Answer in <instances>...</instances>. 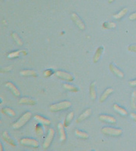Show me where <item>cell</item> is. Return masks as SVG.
<instances>
[{
  "label": "cell",
  "instance_id": "603a6c76",
  "mask_svg": "<svg viewBox=\"0 0 136 151\" xmlns=\"http://www.w3.org/2000/svg\"><path fill=\"white\" fill-rule=\"evenodd\" d=\"M127 12H128L127 8H123V9H121L118 13L113 14V18H114V19H120V18H122V17L125 16V14H127Z\"/></svg>",
  "mask_w": 136,
  "mask_h": 151
},
{
  "label": "cell",
  "instance_id": "484cf974",
  "mask_svg": "<svg viewBox=\"0 0 136 151\" xmlns=\"http://www.w3.org/2000/svg\"><path fill=\"white\" fill-rule=\"evenodd\" d=\"M11 37H12V39L14 40V42L17 43V45H18V46H22V45H23V42H22L21 39L20 38V37L18 36V34H17V33L15 32L11 33Z\"/></svg>",
  "mask_w": 136,
  "mask_h": 151
},
{
  "label": "cell",
  "instance_id": "52a82bcc",
  "mask_svg": "<svg viewBox=\"0 0 136 151\" xmlns=\"http://www.w3.org/2000/svg\"><path fill=\"white\" fill-rule=\"evenodd\" d=\"M70 17H71V20H72L73 22H74V24L77 26L78 28L80 29L81 30H85V24H84V22L82 21L81 18L79 17V15H78L77 14H76V13H72Z\"/></svg>",
  "mask_w": 136,
  "mask_h": 151
},
{
  "label": "cell",
  "instance_id": "f1b7e54d",
  "mask_svg": "<svg viewBox=\"0 0 136 151\" xmlns=\"http://www.w3.org/2000/svg\"><path fill=\"white\" fill-rule=\"evenodd\" d=\"M102 27L104 29H114L117 27V24L114 22H105L103 23Z\"/></svg>",
  "mask_w": 136,
  "mask_h": 151
},
{
  "label": "cell",
  "instance_id": "60d3db41",
  "mask_svg": "<svg viewBox=\"0 0 136 151\" xmlns=\"http://www.w3.org/2000/svg\"><path fill=\"white\" fill-rule=\"evenodd\" d=\"M1 1H3V0H1Z\"/></svg>",
  "mask_w": 136,
  "mask_h": 151
},
{
  "label": "cell",
  "instance_id": "ffe728a7",
  "mask_svg": "<svg viewBox=\"0 0 136 151\" xmlns=\"http://www.w3.org/2000/svg\"><path fill=\"white\" fill-rule=\"evenodd\" d=\"M113 108L116 112H118V113L120 114V115H122V116H125L128 115L127 111L125 110L124 108H122V107L120 106H119L118 104H117V103H114V104H113Z\"/></svg>",
  "mask_w": 136,
  "mask_h": 151
},
{
  "label": "cell",
  "instance_id": "4fadbf2b",
  "mask_svg": "<svg viewBox=\"0 0 136 151\" xmlns=\"http://www.w3.org/2000/svg\"><path fill=\"white\" fill-rule=\"evenodd\" d=\"M104 46H99L98 48L96 50L93 56L94 63H97V62L99 61V59H101V55H103V52H104Z\"/></svg>",
  "mask_w": 136,
  "mask_h": 151
},
{
  "label": "cell",
  "instance_id": "d6986e66",
  "mask_svg": "<svg viewBox=\"0 0 136 151\" xmlns=\"http://www.w3.org/2000/svg\"><path fill=\"white\" fill-rule=\"evenodd\" d=\"M20 75L24 77H37V73L34 70L26 69L20 71Z\"/></svg>",
  "mask_w": 136,
  "mask_h": 151
},
{
  "label": "cell",
  "instance_id": "9c48e42d",
  "mask_svg": "<svg viewBox=\"0 0 136 151\" xmlns=\"http://www.w3.org/2000/svg\"><path fill=\"white\" fill-rule=\"evenodd\" d=\"M98 119L100 121L103 122L110 123V124H115L117 122V119L113 116H109V115H100L98 116Z\"/></svg>",
  "mask_w": 136,
  "mask_h": 151
},
{
  "label": "cell",
  "instance_id": "d4e9b609",
  "mask_svg": "<svg viewBox=\"0 0 136 151\" xmlns=\"http://www.w3.org/2000/svg\"><path fill=\"white\" fill-rule=\"evenodd\" d=\"M62 86H63V87H64V89L67 90V91H70V92L76 93L79 91V89H78L76 86L71 85V84H63V85Z\"/></svg>",
  "mask_w": 136,
  "mask_h": 151
},
{
  "label": "cell",
  "instance_id": "ba28073f",
  "mask_svg": "<svg viewBox=\"0 0 136 151\" xmlns=\"http://www.w3.org/2000/svg\"><path fill=\"white\" fill-rule=\"evenodd\" d=\"M109 69H110V71L113 73V75H115L116 76H117L118 78H124V73L122 72V71H121L120 68H118L117 66L114 65L113 63H110V64Z\"/></svg>",
  "mask_w": 136,
  "mask_h": 151
},
{
  "label": "cell",
  "instance_id": "e575fe53",
  "mask_svg": "<svg viewBox=\"0 0 136 151\" xmlns=\"http://www.w3.org/2000/svg\"><path fill=\"white\" fill-rule=\"evenodd\" d=\"M129 116H130L131 119H132L133 121L136 123V114L135 113V112H131V113L129 114Z\"/></svg>",
  "mask_w": 136,
  "mask_h": 151
},
{
  "label": "cell",
  "instance_id": "f546056e",
  "mask_svg": "<svg viewBox=\"0 0 136 151\" xmlns=\"http://www.w3.org/2000/svg\"><path fill=\"white\" fill-rule=\"evenodd\" d=\"M23 51V50H18V51H14L11 52V53H9L8 55V58L9 59H14V58H17V57H19L20 56V54L21 52Z\"/></svg>",
  "mask_w": 136,
  "mask_h": 151
},
{
  "label": "cell",
  "instance_id": "3957f363",
  "mask_svg": "<svg viewBox=\"0 0 136 151\" xmlns=\"http://www.w3.org/2000/svg\"><path fill=\"white\" fill-rule=\"evenodd\" d=\"M101 133L104 135L111 136V137H117L122 134V130L120 128H111V127H104L101 128Z\"/></svg>",
  "mask_w": 136,
  "mask_h": 151
},
{
  "label": "cell",
  "instance_id": "e0dca14e",
  "mask_svg": "<svg viewBox=\"0 0 136 151\" xmlns=\"http://www.w3.org/2000/svg\"><path fill=\"white\" fill-rule=\"evenodd\" d=\"M113 92V88H111V87L107 88V89L104 91V93H103L102 94H101V97H100V100H99L100 103H104V102L106 100L107 98H108L110 95Z\"/></svg>",
  "mask_w": 136,
  "mask_h": 151
},
{
  "label": "cell",
  "instance_id": "ac0fdd59",
  "mask_svg": "<svg viewBox=\"0 0 136 151\" xmlns=\"http://www.w3.org/2000/svg\"><path fill=\"white\" fill-rule=\"evenodd\" d=\"M34 119L36 120V121L39 122L40 124H43V125H50L51 124V121L49 119H46V118L43 117L42 116H39V115H36L34 116Z\"/></svg>",
  "mask_w": 136,
  "mask_h": 151
},
{
  "label": "cell",
  "instance_id": "f35d334b",
  "mask_svg": "<svg viewBox=\"0 0 136 151\" xmlns=\"http://www.w3.org/2000/svg\"><path fill=\"white\" fill-rule=\"evenodd\" d=\"M2 102H3V101H2V99H0V104H2Z\"/></svg>",
  "mask_w": 136,
  "mask_h": 151
},
{
  "label": "cell",
  "instance_id": "74e56055",
  "mask_svg": "<svg viewBox=\"0 0 136 151\" xmlns=\"http://www.w3.org/2000/svg\"><path fill=\"white\" fill-rule=\"evenodd\" d=\"M114 0H108V3H112Z\"/></svg>",
  "mask_w": 136,
  "mask_h": 151
},
{
  "label": "cell",
  "instance_id": "44dd1931",
  "mask_svg": "<svg viewBox=\"0 0 136 151\" xmlns=\"http://www.w3.org/2000/svg\"><path fill=\"white\" fill-rule=\"evenodd\" d=\"M73 118H74V112H70V113L67 114V116H66V119L64 122V125L65 128H67V127L69 126L70 124L72 122Z\"/></svg>",
  "mask_w": 136,
  "mask_h": 151
},
{
  "label": "cell",
  "instance_id": "8fae6325",
  "mask_svg": "<svg viewBox=\"0 0 136 151\" xmlns=\"http://www.w3.org/2000/svg\"><path fill=\"white\" fill-rule=\"evenodd\" d=\"M5 86H6V87H7L8 89L11 91L15 96H21V92H20V91L15 87V85H14V84L11 83V82H7V83L5 84Z\"/></svg>",
  "mask_w": 136,
  "mask_h": 151
},
{
  "label": "cell",
  "instance_id": "7402d4cb",
  "mask_svg": "<svg viewBox=\"0 0 136 151\" xmlns=\"http://www.w3.org/2000/svg\"><path fill=\"white\" fill-rule=\"evenodd\" d=\"M75 134L77 137L80 139H83V140H86L89 137V135L88 134V133L85 132H82L79 129H76L75 130Z\"/></svg>",
  "mask_w": 136,
  "mask_h": 151
},
{
  "label": "cell",
  "instance_id": "9a60e30c",
  "mask_svg": "<svg viewBox=\"0 0 136 151\" xmlns=\"http://www.w3.org/2000/svg\"><path fill=\"white\" fill-rule=\"evenodd\" d=\"M95 82H92L89 85V96L92 100H95L97 97V93L95 90Z\"/></svg>",
  "mask_w": 136,
  "mask_h": 151
},
{
  "label": "cell",
  "instance_id": "cb8c5ba5",
  "mask_svg": "<svg viewBox=\"0 0 136 151\" xmlns=\"http://www.w3.org/2000/svg\"><path fill=\"white\" fill-rule=\"evenodd\" d=\"M1 112L3 114H6L7 116H10V117H14L16 115L15 112L13 109H11L10 108H8V107H4V108H2L1 109Z\"/></svg>",
  "mask_w": 136,
  "mask_h": 151
},
{
  "label": "cell",
  "instance_id": "7a4b0ae2",
  "mask_svg": "<svg viewBox=\"0 0 136 151\" xmlns=\"http://www.w3.org/2000/svg\"><path fill=\"white\" fill-rule=\"evenodd\" d=\"M71 106V103L67 100L60 102V103L51 104L49 106V110L51 112H59V111L66 110L67 109H69Z\"/></svg>",
  "mask_w": 136,
  "mask_h": 151
},
{
  "label": "cell",
  "instance_id": "d6a6232c",
  "mask_svg": "<svg viewBox=\"0 0 136 151\" xmlns=\"http://www.w3.org/2000/svg\"><path fill=\"white\" fill-rule=\"evenodd\" d=\"M128 50H129V52H136V44H132L128 46Z\"/></svg>",
  "mask_w": 136,
  "mask_h": 151
},
{
  "label": "cell",
  "instance_id": "d590c367",
  "mask_svg": "<svg viewBox=\"0 0 136 151\" xmlns=\"http://www.w3.org/2000/svg\"><path fill=\"white\" fill-rule=\"evenodd\" d=\"M129 84L131 87H136V79L135 80L130 81L129 82Z\"/></svg>",
  "mask_w": 136,
  "mask_h": 151
},
{
  "label": "cell",
  "instance_id": "277c9868",
  "mask_svg": "<svg viewBox=\"0 0 136 151\" xmlns=\"http://www.w3.org/2000/svg\"><path fill=\"white\" fill-rule=\"evenodd\" d=\"M54 137H55V131H54L53 128H49L48 131L47 136H46V137L45 138L44 143H43V149L46 150L49 147L51 142L53 141Z\"/></svg>",
  "mask_w": 136,
  "mask_h": 151
},
{
  "label": "cell",
  "instance_id": "4316f807",
  "mask_svg": "<svg viewBox=\"0 0 136 151\" xmlns=\"http://www.w3.org/2000/svg\"><path fill=\"white\" fill-rule=\"evenodd\" d=\"M35 132L37 136L39 137H41V136H43V134H44V130H43V126H42V124L39 123L36 125L35 127Z\"/></svg>",
  "mask_w": 136,
  "mask_h": 151
},
{
  "label": "cell",
  "instance_id": "7c38bea8",
  "mask_svg": "<svg viewBox=\"0 0 136 151\" xmlns=\"http://www.w3.org/2000/svg\"><path fill=\"white\" fill-rule=\"evenodd\" d=\"M58 130L59 136H60V141L61 142H64L67 139L65 131H64V124H62L61 122H59L58 124Z\"/></svg>",
  "mask_w": 136,
  "mask_h": 151
},
{
  "label": "cell",
  "instance_id": "8d00e7d4",
  "mask_svg": "<svg viewBox=\"0 0 136 151\" xmlns=\"http://www.w3.org/2000/svg\"><path fill=\"white\" fill-rule=\"evenodd\" d=\"M2 150H3V147H2V144H1V142H0V151H2Z\"/></svg>",
  "mask_w": 136,
  "mask_h": 151
},
{
  "label": "cell",
  "instance_id": "83f0119b",
  "mask_svg": "<svg viewBox=\"0 0 136 151\" xmlns=\"http://www.w3.org/2000/svg\"><path fill=\"white\" fill-rule=\"evenodd\" d=\"M131 107L132 109H136V91H133L132 92V96H131Z\"/></svg>",
  "mask_w": 136,
  "mask_h": 151
},
{
  "label": "cell",
  "instance_id": "4dcf8cb0",
  "mask_svg": "<svg viewBox=\"0 0 136 151\" xmlns=\"http://www.w3.org/2000/svg\"><path fill=\"white\" fill-rule=\"evenodd\" d=\"M53 74H55V73H54V71L51 69L46 70V71L43 72V75H44V77H46V78H48V77L51 76Z\"/></svg>",
  "mask_w": 136,
  "mask_h": 151
},
{
  "label": "cell",
  "instance_id": "5bb4252c",
  "mask_svg": "<svg viewBox=\"0 0 136 151\" xmlns=\"http://www.w3.org/2000/svg\"><path fill=\"white\" fill-rule=\"evenodd\" d=\"M2 138L4 139V140H5L6 143H8V144H10V145L12 146V147H16V143H15V141L11 138V136H10V135L9 134V133H8L7 132H6V131L2 133Z\"/></svg>",
  "mask_w": 136,
  "mask_h": 151
},
{
  "label": "cell",
  "instance_id": "1f68e13d",
  "mask_svg": "<svg viewBox=\"0 0 136 151\" xmlns=\"http://www.w3.org/2000/svg\"><path fill=\"white\" fill-rule=\"evenodd\" d=\"M12 69V67L11 66H9V67L6 68H0V72H9Z\"/></svg>",
  "mask_w": 136,
  "mask_h": 151
},
{
  "label": "cell",
  "instance_id": "2e32d148",
  "mask_svg": "<svg viewBox=\"0 0 136 151\" xmlns=\"http://www.w3.org/2000/svg\"><path fill=\"white\" fill-rule=\"evenodd\" d=\"M18 103L19 104H26V105L33 106L36 104V101L32 98L22 97L18 100Z\"/></svg>",
  "mask_w": 136,
  "mask_h": 151
},
{
  "label": "cell",
  "instance_id": "ab89813d",
  "mask_svg": "<svg viewBox=\"0 0 136 151\" xmlns=\"http://www.w3.org/2000/svg\"><path fill=\"white\" fill-rule=\"evenodd\" d=\"M2 124V121H1V119H0V124Z\"/></svg>",
  "mask_w": 136,
  "mask_h": 151
},
{
  "label": "cell",
  "instance_id": "5b68a950",
  "mask_svg": "<svg viewBox=\"0 0 136 151\" xmlns=\"http://www.w3.org/2000/svg\"><path fill=\"white\" fill-rule=\"evenodd\" d=\"M55 75L58 78L61 79V80L67 81H73L74 80V78L71 74L66 71H56L55 72Z\"/></svg>",
  "mask_w": 136,
  "mask_h": 151
},
{
  "label": "cell",
  "instance_id": "6da1fadb",
  "mask_svg": "<svg viewBox=\"0 0 136 151\" xmlns=\"http://www.w3.org/2000/svg\"><path fill=\"white\" fill-rule=\"evenodd\" d=\"M31 116H32V114H31L30 112H25L24 114H23V115L19 118V119H18V121L15 122L14 123H13V124L11 125V128H12L13 129H19V128H22L26 123H27L30 121V119H31Z\"/></svg>",
  "mask_w": 136,
  "mask_h": 151
},
{
  "label": "cell",
  "instance_id": "30bf717a",
  "mask_svg": "<svg viewBox=\"0 0 136 151\" xmlns=\"http://www.w3.org/2000/svg\"><path fill=\"white\" fill-rule=\"evenodd\" d=\"M91 114H92V109H85L83 112H82V113L80 114V116L76 119V123H80L83 121H84V120H85L88 116H91Z\"/></svg>",
  "mask_w": 136,
  "mask_h": 151
},
{
  "label": "cell",
  "instance_id": "8992f818",
  "mask_svg": "<svg viewBox=\"0 0 136 151\" xmlns=\"http://www.w3.org/2000/svg\"><path fill=\"white\" fill-rule=\"evenodd\" d=\"M20 143L21 145L33 147L34 148H38L39 147V143L38 142V140L33 138H22L20 140Z\"/></svg>",
  "mask_w": 136,
  "mask_h": 151
},
{
  "label": "cell",
  "instance_id": "836d02e7",
  "mask_svg": "<svg viewBox=\"0 0 136 151\" xmlns=\"http://www.w3.org/2000/svg\"><path fill=\"white\" fill-rule=\"evenodd\" d=\"M129 19L130 20V21H134V20H136V12H135L132 13V14H131L130 15H129Z\"/></svg>",
  "mask_w": 136,
  "mask_h": 151
}]
</instances>
